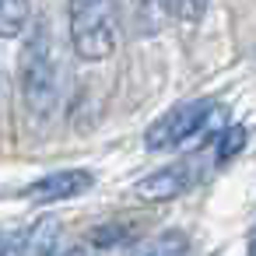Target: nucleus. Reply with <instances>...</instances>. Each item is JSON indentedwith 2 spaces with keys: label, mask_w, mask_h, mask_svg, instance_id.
Returning <instances> with one entry per match:
<instances>
[{
  "label": "nucleus",
  "mask_w": 256,
  "mask_h": 256,
  "mask_svg": "<svg viewBox=\"0 0 256 256\" xmlns=\"http://www.w3.org/2000/svg\"><path fill=\"white\" fill-rule=\"evenodd\" d=\"M116 39H120L116 0H70V42L81 60L95 64L112 56Z\"/></svg>",
  "instance_id": "obj_2"
},
{
  "label": "nucleus",
  "mask_w": 256,
  "mask_h": 256,
  "mask_svg": "<svg viewBox=\"0 0 256 256\" xmlns=\"http://www.w3.org/2000/svg\"><path fill=\"white\" fill-rule=\"evenodd\" d=\"M18 81H22V98H25L28 112L46 120L60 98V64H56V50H53V32L42 22L28 32V39L22 46Z\"/></svg>",
  "instance_id": "obj_1"
},
{
  "label": "nucleus",
  "mask_w": 256,
  "mask_h": 256,
  "mask_svg": "<svg viewBox=\"0 0 256 256\" xmlns=\"http://www.w3.org/2000/svg\"><path fill=\"white\" fill-rule=\"evenodd\" d=\"M28 14H32L28 0H0V39L22 36L28 25Z\"/></svg>",
  "instance_id": "obj_7"
},
{
  "label": "nucleus",
  "mask_w": 256,
  "mask_h": 256,
  "mask_svg": "<svg viewBox=\"0 0 256 256\" xmlns=\"http://www.w3.org/2000/svg\"><path fill=\"white\" fill-rule=\"evenodd\" d=\"M158 4H162V11H168L172 18H179L186 25L200 22L204 11H207V0H158Z\"/></svg>",
  "instance_id": "obj_10"
},
{
  "label": "nucleus",
  "mask_w": 256,
  "mask_h": 256,
  "mask_svg": "<svg viewBox=\"0 0 256 256\" xmlns=\"http://www.w3.org/2000/svg\"><path fill=\"white\" fill-rule=\"evenodd\" d=\"M242 148H246V126H238V123L221 126V130H218V137L210 140V151H214V162H218V165H221V162H228V158H235Z\"/></svg>",
  "instance_id": "obj_8"
},
{
  "label": "nucleus",
  "mask_w": 256,
  "mask_h": 256,
  "mask_svg": "<svg viewBox=\"0 0 256 256\" xmlns=\"http://www.w3.org/2000/svg\"><path fill=\"white\" fill-rule=\"evenodd\" d=\"M92 186H95V176L88 168H64V172H50V176L28 182L22 190V196L32 204H56V200H74V196L88 193Z\"/></svg>",
  "instance_id": "obj_4"
},
{
  "label": "nucleus",
  "mask_w": 256,
  "mask_h": 256,
  "mask_svg": "<svg viewBox=\"0 0 256 256\" xmlns=\"http://www.w3.org/2000/svg\"><path fill=\"white\" fill-rule=\"evenodd\" d=\"M56 235H60L56 218H39L36 224H28L25 232H18V235H14L11 256H53Z\"/></svg>",
  "instance_id": "obj_6"
},
{
  "label": "nucleus",
  "mask_w": 256,
  "mask_h": 256,
  "mask_svg": "<svg viewBox=\"0 0 256 256\" xmlns=\"http://www.w3.org/2000/svg\"><path fill=\"white\" fill-rule=\"evenodd\" d=\"M53 256H88L84 249H64V252H53Z\"/></svg>",
  "instance_id": "obj_11"
},
{
  "label": "nucleus",
  "mask_w": 256,
  "mask_h": 256,
  "mask_svg": "<svg viewBox=\"0 0 256 256\" xmlns=\"http://www.w3.org/2000/svg\"><path fill=\"white\" fill-rule=\"evenodd\" d=\"M186 252H190L186 235H182V232H165V235H158L151 246H144L137 256H186Z\"/></svg>",
  "instance_id": "obj_9"
},
{
  "label": "nucleus",
  "mask_w": 256,
  "mask_h": 256,
  "mask_svg": "<svg viewBox=\"0 0 256 256\" xmlns=\"http://www.w3.org/2000/svg\"><path fill=\"white\" fill-rule=\"evenodd\" d=\"M249 256H256V228H252V238H249Z\"/></svg>",
  "instance_id": "obj_12"
},
{
  "label": "nucleus",
  "mask_w": 256,
  "mask_h": 256,
  "mask_svg": "<svg viewBox=\"0 0 256 256\" xmlns=\"http://www.w3.org/2000/svg\"><path fill=\"white\" fill-rule=\"evenodd\" d=\"M218 112V102L214 98H190V102H179L172 106L168 112H162L148 134H144V148L148 151H176L179 144H186L190 137H196L200 130L210 126Z\"/></svg>",
  "instance_id": "obj_3"
},
{
  "label": "nucleus",
  "mask_w": 256,
  "mask_h": 256,
  "mask_svg": "<svg viewBox=\"0 0 256 256\" xmlns=\"http://www.w3.org/2000/svg\"><path fill=\"white\" fill-rule=\"evenodd\" d=\"M193 182H196V165H193V162H176V165L158 168V172H151L148 179H140L134 193H137V200L158 204V200H172V196L186 193Z\"/></svg>",
  "instance_id": "obj_5"
}]
</instances>
